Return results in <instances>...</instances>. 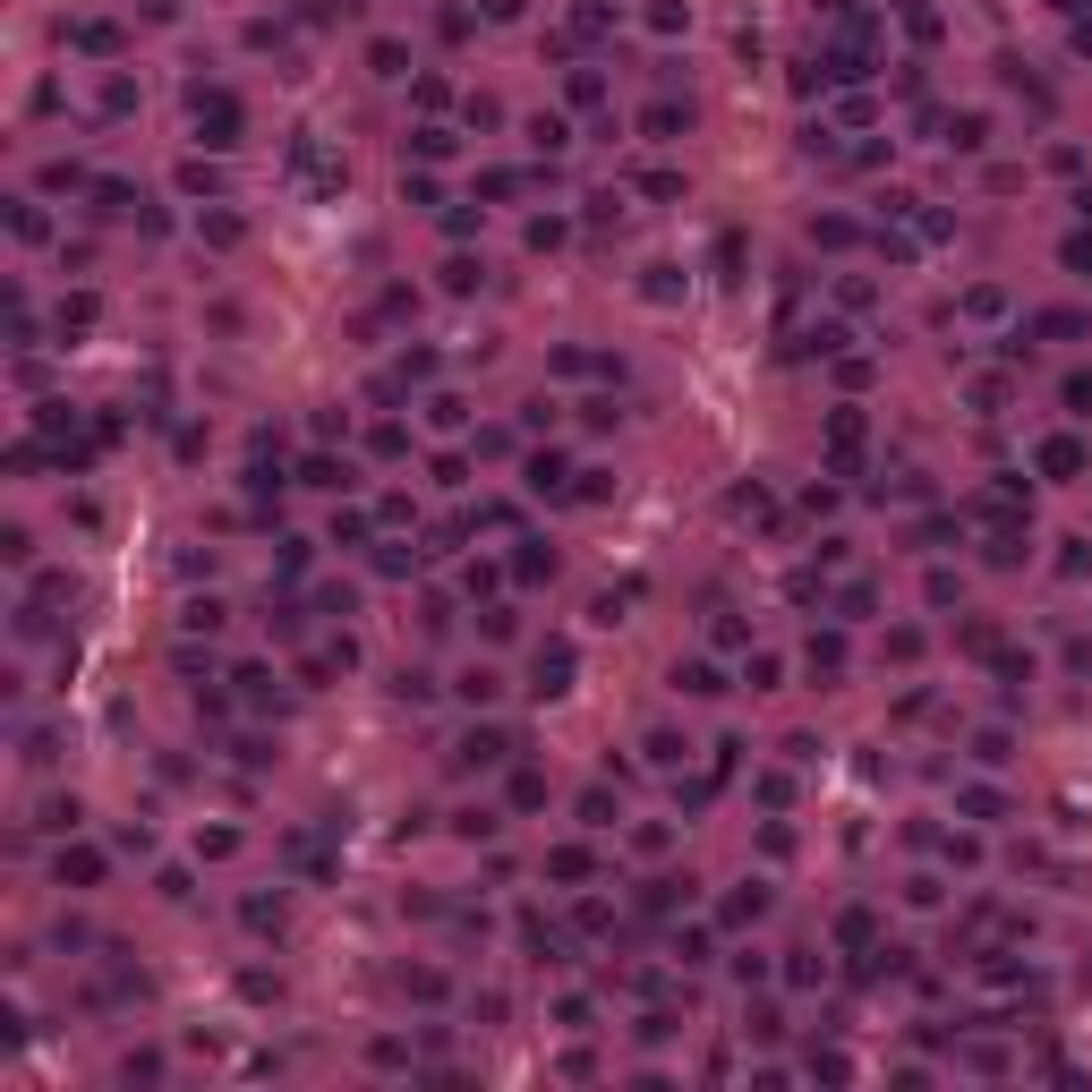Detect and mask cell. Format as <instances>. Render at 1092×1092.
<instances>
[{"mask_svg":"<svg viewBox=\"0 0 1092 1092\" xmlns=\"http://www.w3.org/2000/svg\"><path fill=\"white\" fill-rule=\"evenodd\" d=\"M580 819H589V828H615V802H606V786L580 793Z\"/></svg>","mask_w":1092,"mask_h":1092,"instance_id":"obj_17","label":"cell"},{"mask_svg":"<svg viewBox=\"0 0 1092 1092\" xmlns=\"http://www.w3.org/2000/svg\"><path fill=\"white\" fill-rule=\"evenodd\" d=\"M530 487H538V495L563 487V461H555V452H530Z\"/></svg>","mask_w":1092,"mask_h":1092,"instance_id":"obj_14","label":"cell"},{"mask_svg":"<svg viewBox=\"0 0 1092 1092\" xmlns=\"http://www.w3.org/2000/svg\"><path fill=\"white\" fill-rule=\"evenodd\" d=\"M410 146H419V163H444V154H452V137H444V129H419Z\"/></svg>","mask_w":1092,"mask_h":1092,"instance_id":"obj_21","label":"cell"},{"mask_svg":"<svg viewBox=\"0 0 1092 1092\" xmlns=\"http://www.w3.org/2000/svg\"><path fill=\"white\" fill-rule=\"evenodd\" d=\"M530 146H538V154H563V146H572V129H563L555 111H538V120H530Z\"/></svg>","mask_w":1092,"mask_h":1092,"instance_id":"obj_8","label":"cell"},{"mask_svg":"<svg viewBox=\"0 0 1092 1092\" xmlns=\"http://www.w3.org/2000/svg\"><path fill=\"white\" fill-rule=\"evenodd\" d=\"M1075 205H1084V214H1092V188H1084V196H1075Z\"/></svg>","mask_w":1092,"mask_h":1092,"instance_id":"obj_25","label":"cell"},{"mask_svg":"<svg viewBox=\"0 0 1092 1092\" xmlns=\"http://www.w3.org/2000/svg\"><path fill=\"white\" fill-rule=\"evenodd\" d=\"M956 146H964V154L990 146V120H982V111H964V120H956Z\"/></svg>","mask_w":1092,"mask_h":1092,"instance_id":"obj_18","label":"cell"},{"mask_svg":"<svg viewBox=\"0 0 1092 1092\" xmlns=\"http://www.w3.org/2000/svg\"><path fill=\"white\" fill-rule=\"evenodd\" d=\"M546 871H555V879H589V854H580V845H555V854H546Z\"/></svg>","mask_w":1092,"mask_h":1092,"instance_id":"obj_16","label":"cell"},{"mask_svg":"<svg viewBox=\"0 0 1092 1092\" xmlns=\"http://www.w3.org/2000/svg\"><path fill=\"white\" fill-rule=\"evenodd\" d=\"M1067 265H1084V274H1092V239H1067Z\"/></svg>","mask_w":1092,"mask_h":1092,"instance_id":"obj_23","label":"cell"},{"mask_svg":"<svg viewBox=\"0 0 1092 1092\" xmlns=\"http://www.w3.org/2000/svg\"><path fill=\"white\" fill-rule=\"evenodd\" d=\"M836 674H845V641L828 632V641H811V683H836Z\"/></svg>","mask_w":1092,"mask_h":1092,"instance_id":"obj_7","label":"cell"},{"mask_svg":"<svg viewBox=\"0 0 1092 1092\" xmlns=\"http://www.w3.org/2000/svg\"><path fill=\"white\" fill-rule=\"evenodd\" d=\"M1067 410H1075V419H1092V376H1067Z\"/></svg>","mask_w":1092,"mask_h":1092,"instance_id":"obj_22","label":"cell"},{"mask_svg":"<svg viewBox=\"0 0 1092 1092\" xmlns=\"http://www.w3.org/2000/svg\"><path fill=\"white\" fill-rule=\"evenodd\" d=\"M1032 333H1049V342H1067V333H1084V316H1075V307H1049V316H1032Z\"/></svg>","mask_w":1092,"mask_h":1092,"instance_id":"obj_11","label":"cell"},{"mask_svg":"<svg viewBox=\"0 0 1092 1092\" xmlns=\"http://www.w3.org/2000/svg\"><path fill=\"white\" fill-rule=\"evenodd\" d=\"M146 9H154V18H172V9H180V0H146Z\"/></svg>","mask_w":1092,"mask_h":1092,"instance_id":"obj_24","label":"cell"},{"mask_svg":"<svg viewBox=\"0 0 1092 1092\" xmlns=\"http://www.w3.org/2000/svg\"><path fill=\"white\" fill-rule=\"evenodd\" d=\"M461 700H478V708L495 700V674H487V666H470V674H461Z\"/></svg>","mask_w":1092,"mask_h":1092,"instance_id":"obj_20","label":"cell"},{"mask_svg":"<svg viewBox=\"0 0 1092 1092\" xmlns=\"http://www.w3.org/2000/svg\"><path fill=\"white\" fill-rule=\"evenodd\" d=\"M367 68H376V77H410V52L402 44H367Z\"/></svg>","mask_w":1092,"mask_h":1092,"instance_id":"obj_10","label":"cell"},{"mask_svg":"<svg viewBox=\"0 0 1092 1092\" xmlns=\"http://www.w3.org/2000/svg\"><path fill=\"white\" fill-rule=\"evenodd\" d=\"M504 751H513V734H495V726H478V734H470V743H461V769H495V760H504Z\"/></svg>","mask_w":1092,"mask_h":1092,"instance_id":"obj_4","label":"cell"},{"mask_svg":"<svg viewBox=\"0 0 1092 1092\" xmlns=\"http://www.w3.org/2000/svg\"><path fill=\"white\" fill-rule=\"evenodd\" d=\"M683 751H691V743H683V734H666V726H658V734H649V760H658V769H683Z\"/></svg>","mask_w":1092,"mask_h":1092,"instance_id":"obj_12","label":"cell"},{"mask_svg":"<svg viewBox=\"0 0 1092 1092\" xmlns=\"http://www.w3.org/2000/svg\"><path fill=\"white\" fill-rule=\"evenodd\" d=\"M300 478H307V487H350V470H342V461H333V452H316V461H307Z\"/></svg>","mask_w":1092,"mask_h":1092,"instance_id":"obj_13","label":"cell"},{"mask_svg":"<svg viewBox=\"0 0 1092 1092\" xmlns=\"http://www.w3.org/2000/svg\"><path fill=\"white\" fill-rule=\"evenodd\" d=\"M641 129L658 137V146H666V137H683V129H691V103H649V111H641Z\"/></svg>","mask_w":1092,"mask_h":1092,"instance_id":"obj_5","label":"cell"},{"mask_svg":"<svg viewBox=\"0 0 1092 1092\" xmlns=\"http://www.w3.org/2000/svg\"><path fill=\"white\" fill-rule=\"evenodd\" d=\"M649 26H658V35H683V26H691V9H674V0H658V9H649Z\"/></svg>","mask_w":1092,"mask_h":1092,"instance_id":"obj_19","label":"cell"},{"mask_svg":"<svg viewBox=\"0 0 1092 1092\" xmlns=\"http://www.w3.org/2000/svg\"><path fill=\"white\" fill-rule=\"evenodd\" d=\"M538 700H563V691H572V641H546V649H538Z\"/></svg>","mask_w":1092,"mask_h":1092,"instance_id":"obj_2","label":"cell"},{"mask_svg":"<svg viewBox=\"0 0 1092 1092\" xmlns=\"http://www.w3.org/2000/svg\"><path fill=\"white\" fill-rule=\"evenodd\" d=\"M760 913H769V888H760V879H751V888H734V897H726V921H760Z\"/></svg>","mask_w":1092,"mask_h":1092,"instance_id":"obj_9","label":"cell"},{"mask_svg":"<svg viewBox=\"0 0 1092 1092\" xmlns=\"http://www.w3.org/2000/svg\"><path fill=\"white\" fill-rule=\"evenodd\" d=\"M1041 470H1049V478H1084V444H1075V435H1049V444H1041Z\"/></svg>","mask_w":1092,"mask_h":1092,"instance_id":"obj_3","label":"cell"},{"mask_svg":"<svg viewBox=\"0 0 1092 1092\" xmlns=\"http://www.w3.org/2000/svg\"><path fill=\"white\" fill-rule=\"evenodd\" d=\"M196 137H205V146H239V103H231V94H205V86H196Z\"/></svg>","mask_w":1092,"mask_h":1092,"instance_id":"obj_1","label":"cell"},{"mask_svg":"<svg viewBox=\"0 0 1092 1092\" xmlns=\"http://www.w3.org/2000/svg\"><path fill=\"white\" fill-rule=\"evenodd\" d=\"M61 879H77V888H94V879H103V854H61Z\"/></svg>","mask_w":1092,"mask_h":1092,"instance_id":"obj_15","label":"cell"},{"mask_svg":"<svg viewBox=\"0 0 1092 1092\" xmlns=\"http://www.w3.org/2000/svg\"><path fill=\"white\" fill-rule=\"evenodd\" d=\"M674 691L708 700V691H726V683H717V666H708V658H683V666H674Z\"/></svg>","mask_w":1092,"mask_h":1092,"instance_id":"obj_6","label":"cell"}]
</instances>
